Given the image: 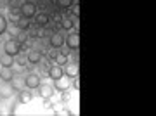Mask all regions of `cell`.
Returning a JSON list of instances; mask_svg holds the SVG:
<instances>
[{
  "label": "cell",
  "mask_w": 156,
  "mask_h": 116,
  "mask_svg": "<svg viewBox=\"0 0 156 116\" xmlns=\"http://www.w3.org/2000/svg\"><path fill=\"white\" fill-rule=\"evenodd\" d=\"M44 2H50V0H44Z\"/></svg>",
  "instance_id": "obj_24"
},
{
  "label": "cell",
  "mask_w": 156,
  "mask_h": 116,
  "mask_svg": "<svg viewBox=\"0 0 156 116\" xmlns=\"http://www.w3.org/2000/svg\"><path fill=\"white\" fill-rule=\"evenodd\" d=\"M62 75H64V69H62V66H59V64H52V66L47 68V76L50 78V80H57V78H61Z\"/></svg>",
  "instance_id": "obj_12"
},
{
  "label": "cell",
  "mask_w": 156,
  "mask_h": 116,
  "mask_svg": "<svg viewBox=\"0 0 156 116\" xmlns=\"http://www.w3.org/2000/svg\"><path fill=\"white\" fill-rule=\"evenodd\" d=\"M12 64H14V55L7 54V52H0V66H9L11 68Z\"/></svg>",
  "instance_id": "obj_15"
},
{
  "label": "cell",
  "mask_w": 156,
  "mask_h": 116,
  "mask_svg": "<svg viewBox=\"0 0 156 116\" xmlns=\"http://www.w3.org/2000/svg\"><path fill=\"white\" fill-rule=\"evenodd\" d=\"M19 12H21L23 17L33 19L37 16V12H38V7H37V4H35L33 0H23V4L19 5Z\"/></svg>",
  "instance_id": "obj_2"
},
{
  "label": "cell",
  "mask_w": 156,
  "mask_h": 116,
  "mask_svg": "<svg viewBox=\"0 0 156 116\" xmlns=\"http://www.w3.org/2000/svg\"><path fill=\"white\" fill-rule=\"evenodd\" d=\"M62 69H64V75L69 78H76L78 76V62L76 61H68L64 66H62Z\"/></svg>",
  "instance_id": "obj_11"
},
{
  "label": "cell",
  "mask_w": 156,
  "mask_h": 116,
  "mask_svg": "<svg viewBox=\"0 0 156 116\" xmlns=\"http://www.w3.org/2000/svg\"><path fill=\"white\" fill-rule=\"evenodd\" d=\"M57 52H59V49H54V47H52V49L49 50V54H47V57H49L50 61H54V59H56V55H57Z\"/></svg>",
  "instance_id": "obj_23"
},
{
  "label": "cell",
  "mask_w": 156,
  "mask_h": 116,
  "mask_svg": "<svg viewBox=\"0 0 156 116\" xmlns=\"http://www.w3.org/2000/svg\"><path fill=\"white\" fill-rule=\"evenodd\" d=\"M42 50H38V49H30L28 52H26V62L28 64H40V61H42Z\"/></svg>",
  "instance_id": "obj_10"
},
{
  "label": "cell",
  "mask_w": 156,
  "mask_h": 116,
  "mask_svg": "<svg viewBox=\"0 0 156 116\" xmlns=\"http://www.w3.org/2000/svg\"><path fill=\"white\" fill-rule=\"evenodd\" d=\"M68 61H69V54H68V52H62V50L59 49V52H57L54 62H56V64H59V66H64Z\"/></svg>",
  "instance_id": "obj_17"
},
{
  "label": "cell",
  "mask_w": 156,
  "mask_h": 116,
  "mask_svg": "<svg viewBox=\"0 0 156 116\" xmlns=\"http://www.w3.org/2000/svg\"><path fill=\"white\" fill-rule=\"evenodd\" d=\"M54 2H56L57 9H62V11H68L75 4V0H54Z\"/></svg>",
  "instance_id": "obj_21"
},
{
  "label": "cell",
  "mask_w": 156,
  "mask_h": 116,
  "mask_svg": "<svg viewBox=\"0 0 156 116\" xmlns=\"http://www.w3.org/2000/svg\"><path fill=\"white\" fill-rule=\"evenodd\" d=\"M7 17L4 16V14H0V37H4L5 35V31H7Z\"/></svg>",
  "instance_id": "obj_22"
},
{
  "label": "cell",
  "mask_w": 156,
  "mask_h": 116,
  "mask_svg": "<svg viewBox=\"0 0 156 116\" xmlns=\"http://www.w3.org/2000/svg\"><path fill=\"white\" fill-rule=\"evenodd\" d=\"M2 49H4V52H7V54H11V55L16 57V55H19L23 52V44L17 38H11V37H9V38L2 44Z\"/></svg>",
  "instance_id": "obj_1"
},
{
  "label": "cell",
  "mask_w": 156,
  "mask_h": 116,
  "mask_svg": "<svg viewBox=\"0 0 156 116\" xmlns=\"http://www.w3.org/2000/svg\"><path fill=\"white\" fill-rule=\"evenodd\" d=\"M11 87L14 89V92H19L21 89H24V75L23 73H14L12 78L9 80Z\"/></svg>",
  "instance_id": "obj_9"
},
{
  "label": "cell",
  "mask_w": 156,
  "mask_h": 116,
  "mask_svg": "<svg viewBox=\"0 0 156 116\" xmlns=\"http://www.w3.org/2000/svg\"><path fill=\"white\" fill-rule=\"evenodd\" d=\"M64 45H66L71 52H76L78 47H80V35H78V31L71 30V31L66 35V38H64Z\"/></svg>",
  "instance_id": "obj_5"
},
{
  "label": "cell",
  "mask_w": 156,
  "mask_h": 116,
  "mask_svg": "<svg viewBox=\"0 0 156 116\" xmlns=\"http://www.w3.org/2000/svg\"><path fill=\"white\" fill-rule=\"evenodd\" d=\"M54 92H56V89H54L52 83H40L38 87L35 89L33 95H38L40 99H44V100H50L54 97Z\"/></svg>",
  "instance_id": "obj_3"
},
{
  "label": "cell",
  "mask_w": 156,
  "mask_h": 116,
  "mask_svg": "<svg viewBox=\"0 0 156 116\" xmlns=\"http://www.w3.org/2000/svg\"><path fill=\"white\" fill-rule=\"evenodd\" d=\"M16 94H17V102H19V104H28L30 100L33 99V92L30 89H26V87L21 89L19 92H16Z\"/></svg>",
  "instance_id": "obj_13"
},
{
  "label": "cell",
  "mask_w": 156,
  "mask_h": 116,
  "mask_svg": "<svg viewBox=\"0 0 156 116\" xmlns=\"http://www.w3.org/2000/svg\"><path fill=\"white\" fill-rule=\"evenodd\" d=\"M64 38H66L64 31H54L49 38V45L54 47V49H61L62 45H64Z\"/></svg>",
  "instance_id": "obj_8"
},
{
  "label": "cell",
  "mask_w": 156,
  "mask_h": 116,
  "mask_svg": "<svg viewBox=\"0 0 156 116\" xmlns=\"http://www.w3.org/2000/svg\"><path fill=\"white\" fill-rule=\"evenodd\" d=\"M52 85H54V89L57 92H66L73 87V78L66 76V75H62L61 78H57V80H52Z\"/></svg>",
  "instance_id": "obj_4"
},
{
  "label": "cell",
  "mask_w": 156,
  "mask_h": 116,
  "mask_svg": "<svg viewBox=\"0 0 156 116\" xmlns=\"http://www.w3.org/2000/svg\"><path fill=\"white\" fill-rule=\"evenodd\" d=\"M21 17V12H19V7H12L9 9V16H7V23H16L17 19Z\"/></svg>",
  "instance_id": "obj_19"
},
{
  "label": "cell",
  "mask_w": 156,
  "mask_h": 116,
  "mask_svg": "<svg viewBox=\"0 0 156 116\" xmlns=\"http://www.w3.org/2000/svg\"><path fill=\"white\" fill-rule=\"evenodd\" d=\"M14 94H16V92H14V89L11 87V83L0 80V99L2 100H11Z\"/></svg>",
  "instance_id": "obj_7"
},
{
  "label": "cell",
  "mask_w": 156,
  "mask_h": 116,
  "mask_svg": "<svg viewBox=\"0 0 156 116\" xmlns=\"http://www.w3.org/2000/svg\"><path fill=\"white\" fill-rule=\"evenodd\" d=\"M61 28L64 31H71V30H75V23H73V19L69 16H64L61 19Z\"/></svg>",
  "instance_id": "obj_18"
},
{
  "label": "cell",
  "mask_w": 156,
  "mask_h": 116,
  "mask_svg": "<svg viewBox=\"0 0 156 116\" xmlns=\"http://www.w3.org/2000/svg\"><path fill=\"white\" fill-rule=\"evenodd\" d=\"M50 23V16L47 14V12H37V16H35V24L40 28H45L49 26Z\"/></svg>",
  "instance_id": "obj_14"
},
{
  "label": "cell",
  "mask_w": 156,
  "mask_h": 116,
  "mask_svg": "<svg viewBox=\"0 0 156 116\" xmlns=\"http://www.w3.org/2000/svg\"><path fill=\"white\" fill-rule=\"evenodd\" d=\"M12 75H14V71H12V66H0V80H4V82H9L12 78Z\"/></svg>",
  "instance_id": "obj_16"
},
{
  "label": "cell",
  "mask_w": 156,
  "mask_h": 116,
  "mask_svg": "<svg viewBox=\"0 0 156 116\" xmlns=\"http://www.w3.org/2000/svg\"><path fill=\"white\" fill-rule=\"evenodd\" d=\"M16 24L17 26H19V30H21V31H28L30 30V26H31V23H30V19H26V17H19V19H17L16 21Z\"/></svg>",
  "instance_id": "obj_20"
},
{
  "label": "cell",
  "mask_w": 156,
  "mask_h": 116,
  "mask_svg": "<svg viewBox=\"0 0 156 116\" xmlns=\"http://www.w3.org/2000/svg\"><path fill=\"white\" fill-rule=\"evenodd\" d=\"M40 83H42V78H40L38 73H28V75L24 76V87L30 89V90H35Z\"/></svg>",
  "instance_id": "obj_6"
}]
</instances>
